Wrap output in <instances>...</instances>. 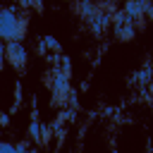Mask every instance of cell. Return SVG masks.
<instances>
[{
  "mask_svg": "<svg viewBox=\"0 0 153 153\" xmlns=\"http://www.w3.org/2000/svg\"><path fill=\"white\" fill-rule=\"evenodd\" d=\"M22 33H24V19L17 17L14 7H2L0 10V38L10 43V41L22 38Z\"/></svg>",
  "mask_w": 153,
  "mask_h": 153,
  "instance_id": "6da1fadb",
  "label": "cell"
},
{
  "mask_svg": "<svg viewBox=\"0 0 153 153\" xmlns=\"http://www.w3.org/2000/svg\"><path fill=\"white\" fill-rule=\"evenodd\" d=\"M7 57H10V62L19 69V67H24L26 65V50H24V45L19 43V41H10L7 43Z\"/></svg>",
  "mask_w": 153,
  "mask_h": 153,
  "instance_id": "7a4b0ae2",
  "label": "cell"
},
{
  "mask_svg": "<svg viewBox=\"0 0 153 153\" xmlns=\"http://www.w3.org/2000/svg\"><path fill=\"white\" fill-rule=\"evenodd\" d=\"M53 88H55V96L67 91V74H65V72H57V74H55V79H53Z\"/></svg>",
  "mask_w": 153,
  "mask_h": 153,
  "instance_id": "3957f363",
  "label": "cell"
},
{
  "mask_svg": "<svg viewBox=\"0 0 153 153\" xmlns=\"http://www.w3.org/2000/svg\"><path fill=\"white\" fill-rule=\"evenodd\" d=\"M146 7H148V5H143V2H129V5H127V12H129L131 17H136V14H139L141 10H146Z\"/></svg>",
  "mask_w": 153,
  "mask_h": 153,
  "instance_id": "277c9868",
  "label": "cell"
},
{
  "mask_svg": "<svg viewBox=\"0 0 153 153\" xmlns=\"http://www.w3.org/2000/svg\"><path fill=\"white\" fill-rule=\"evenodd\" d=\"M41 129H43V127H41V124L33 120V122L29 124V134H31V139H38V136H41Z\"/></svg>",
  "mask_w": 153,
  "mask_h": 153,
  "instance_id": "5b68a950",
  "label": "cell"
},
{
  "mask_svg": "<svg viewBox=\"0 0 153 153\" xmlns=\"http://www.w3.org/2000/svg\"><path fill=\"white\" fill-rule=\"evenodd\" d=\"M43 43H45V48H53V50H57V53H60V43H57V38L45 36V38H43Z\"/></svg>",
  "mask_w": 153,
  "mask_h": 153,
  "instance_id": "8992f818",
  "label": "cell"
},
{
  "mask_svg": "<svg viewBox=\"0 0 153 153\" xmlns=\"http://www.w3.org/2000/svg\"><path fill=\"white\" fill-rule=\"evenodd\" d=\"M0 153H17L14 143H7V141H0Z\"/></svg>",
  "mask_w": 153,
  "mask_h": 153,
  "instance_id": "52a82bcc",
  "label": "cell"
},
{
  "mask_svg": "<svg viewBox=\"0 0 153 153\" xmlns=\"http://www.w3.org/2000/svg\"><path fill=\"white\" fill-rule=\"evenodd\" d=\"M19 103H22V84L14 86V108H19Z\"/></svg>",
  "mask_w": 153,
  "mask_h": 153,
  "instance_id": "ba28073f",
  "label": "cell"
},
{
  "mask_svg": "<svg viewBox=\"0 0 153 153\" xmlns=\"http://www.w3.org/2000/svg\"><path fill=\"white\" fill-rule=\"evenodd\" d=\"M5 57H7V45L0 43V69H2V65H5Z\"/></svg>",
  "mask_w": 153,
  "mask_h": 153,
  "instance_id": "9c48e42d",
  "label": "cell"
},
{
  "mask_svg": "<svg viewBox=\"0 0 153 153\" xmlns=\"http://www.w3.org/2000/svg\"><path fill=\"white\" fill-rule=\"evenodd\" d=\"M14 148H17V153H29V146H26L24 141H19V143H14Z\"/></svg>",
  "mask_w": 153,
  "mask_h": 153,
  "instance_id": "30bf717a",
  "label": "cell"
},
{
  "mask_svg": "<svg viewBox=\"0 0 153 153\" xmlns=\"http://www.w3.org/2000/svg\"><path fill=\"white\" fill-rule=\"evenodd\" d=\"M10 124V115L7 112H0V127H7Z\"/></svg>",
  "mask_w": 153,
  "mask_h": 153,
  "instance_id": "8fae6325",
  "label": "cell"
}]
</instances>
